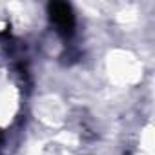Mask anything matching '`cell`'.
I'll list each match as a JSON object with an SVG mask.
<instances>
[{"label":"cell","mask_w":155,"mask_h":155,"mask_svg":"<svg viewBox=\"0 0 155 155\" xmlns=\"http://www.w3.org/2000/svg\"><path fill=\"white\" fill-rule=\"evenodd\" d=\"M48 13L51 22L55 24L57 31L62 37H71L73 29H75V15L71 6H68L66 2H51L48 6Z\"/></svg>","instance_id":"cell-1"}]
</instances>
